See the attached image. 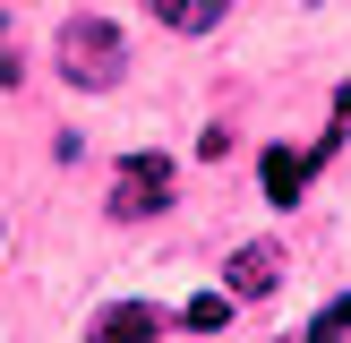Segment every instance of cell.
<instances>
[{"label":"cell","mask_w":351,"mask_h":343,"mask_svg":"<svg viewBox=\"0 0 351 343\" xmlns=\"http://www.w3.org/2000/svg\"><path fill=\"white\" fill-rule=\"evenodd\" d=\"M51 60H60V78H69V86L103 95V86H120V69H129V43H120L112 17H69V26L51 34Z\"/></svg>","instance_id":"1"},{"label":"cell","mask_w":351,"mask_h":343,"mask_svg":"<svg viewBox=\"0 0 351 343\" xmlns=\"http://www.w3.org/2000/svg\"><path fill=\"white\" fill-rule=\"evenodd\" d=\"M257 172H266V198H274V206H300V189H308V163H300L291 146H266V154H257Z\"/></svg>","instance_id":"5"},{"label":"cell","mask_w":351,"mask_h":343,"mask_svg":"<svg viewBox=\"0 0 351 343\" xmlns=\"http://www.w3.org/2000/svg\"><path fill=\"white\" fill-rule=\"evenodd\" d=\"M154 17H163L171 34H215V17H223V0H146Z\"/></svg>","instance_id":"6"},{"label":"cell","mask_w":351,"mask_h":343,"mask_svg":"<svg viewBox=\"0 0 351 343\" xmlns=\"http://www.w3.org/2000/svg\"><path fill=\"white\" fill-rule=\"evenodd\" d=\"M180 318H189V335H215V326H232V292H197Z\"/></svg>","instance_id":"7"},{"label":"cell","mask_w":351,"mask_h":343,"mask_svg":"<svg viewBox=\"0 0 351 343\" xmlns=\"http://www.w3.org/2000/svg\"><path fill=\"white\" fill-rule=\"evenodd\" d=\"M343 335H351V292H343V300H335V309H326V318H317V326H308V343H343Z\"/></svg>","instance_id":"8"},{"label":"cell","mask_w":351,"mask_h":343,"mask_svg":"<svg viewBox=\"0 0 351 343\" xmlns=\"http://www.w3.org/2000/svg\"><path fill=\"white\" fill-rule=\"evenodd\" d=\"M154 335H163V309L154 300H120L112 318L95 326V343H154Z\"/></svg>","instance_id":"4"},{"label":"cell","mask_w":351,"mask_h":343,"mask_svg":"<svg viewBox=\"0 0 351 343\" xmlns=\"http://www.w3.org/2000/svg\"><path fill=\"white\" fill-rule=\"evenodd\" d=\"M171 189H180V163H171V154H129V163H120V180H112V223L163 215Z\"/></svg>","instance_id":"2"},{"label":"cell","mask_w":351,"mask_h":343,"mask_svg":"<svg viewBox=\"0 0 351 343\" xmlns=\"http://www.w3.org/2000/svg\"><path fill=\"white\" fill-rule=\"evenodd\" d=\"M274 283H283V257H274L266 240H249V249L223 257V292H232V300H266Z\"/></svg>","instance_id":"3"}]
</instances>
